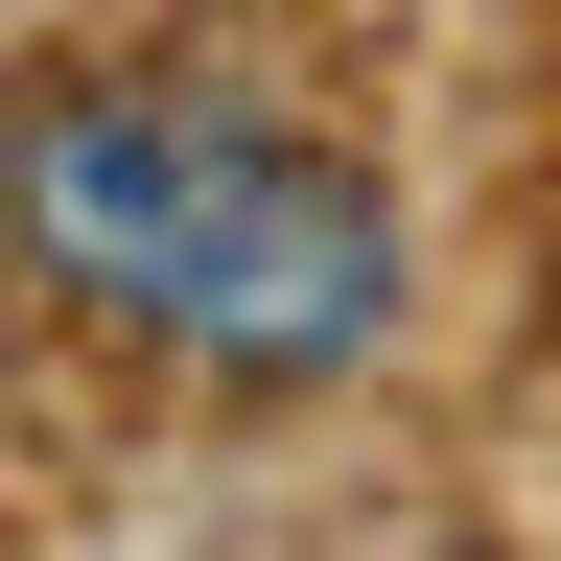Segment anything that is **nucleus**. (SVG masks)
<instances>
[{
    "label": "nucleus",
    "instance_id": "1",
    "mask_svg": "<svg viewBox=\"0 0 561 561\" xmlns=\"http://www.w3.org/2000/svg\"><path fill=\"white\" fill-rule=\"evenodd\" d=\"M24 234L70 305L210 351V375H328V351L398 328V210L328 164V140H280L234 94H187V70H94V94L24 117Z\"/></svg>",
    "mask_w": 561,
    "mask_h": 561
}]
</instances>
